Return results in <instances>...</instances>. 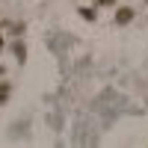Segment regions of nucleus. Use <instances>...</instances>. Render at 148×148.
I'll return each instance as SVG.
<instances>
[{
    "label": "nucleus",
    "mask_w": 148,
    "mask_h": 148,
    "mask_svg": "<svg viewBox=\"0 0 148 148\" xmlns=\"http://www.w3.org/2000/svg\"><path fill=\"white\" fill-rule=\"evenodd\" d=\"M130 18H133V12H130V9H119V12H116V24H127Z\"/></svg>",
    "instance_id": "nucleus-1"
},
{
    "label": "nucleus",
    "mask_w": 148,
    "mask_h": 148,
    "mask_svg": "<svg viewBox=\"0 0 148 148\" xmlns=\"http://www.w3.org/2000/svg\"><path fill=\"white\" fill-rule=\"evenodd\" d=\"M9 98V86H0V101H6Z\"/></svg>",
    "instance_id": "nucleus-2"
},
{
    "label": "nucleus",
    "mask_w": 148,
    "mask_h": 148,
    "mask_svg": "<svg viewBox=\"0 0 148 148\" xmlns=\"http://www.w3.org/2000/svg\"><path fill=\"white\" fill-rule=\"evenodd\" d=\"M0 47H3V39H0Z\"/></svg>",
    "instance_id": "nucleus-3"
}]
</instances>
